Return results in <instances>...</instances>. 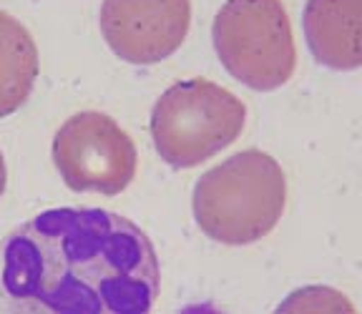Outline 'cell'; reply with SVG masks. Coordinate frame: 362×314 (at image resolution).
<instances>
[{"label": "cell", "mask_w": 362, "mask_h": 314, "mask_svg": "<svg viewBox=\"0 0 362 314\" xmlns=\"http://www.w3.org/2000/svg\"><path fill=\"white\" fill-rule=\"evenodd\" d=\"M103 40L121 61L151 66L174 56L192 25L189 0H103Z\"/></svg>", "instance_id": "6"}, {"label": "cell", "mask_w": 362, "mask_h": 314, "mask_svg": "<svg viewBox=\"0 0 362 314\" xmlns=\"http://www.w3.org/2000/svg\"><path fill=\"white\" fill-rule=\"evenodd\" d=\"M3 286L25 312L146 314L158 297V259L119 214L51 209L6 239Z\"/></svg>", "instance_id": "1"}, {"label": "cell", "mask_w": 362, "mask_h": 314, "mask_svg": "<svg viewBox=\"0 0 362 314\" xmlns=\"http://www.w3.org/2000/svg\"><path fill=\"white\" fill-rule=\"evenodd\" d=\"M38 78V48L18 18L0 13V118L28 101Z\"/></svg>", "instance_id": "8"}, {"label": "cell", "mask_w": 362, "mask_h": 314, "mask_svg": "<svg viewBox=\"0 0 362 314\" xmlns=\"http://www.w3.org/2000/svg\"><path fill=\"white\" fill-rule=\"evenodd\" d=\"M136 146L111 116L81 111L58 129L53 163L71 191L116 197L134 181Z\"/></svg>", "instance_id": "5"}, {"label": "cell", "mask_w": 362, "mask_h": 314, "mask_svg": "<svg viewBox=\"0 0 362 314\" xmlns=\"http://www.w3.org/2000/svg\"><path fill=\"white\" fill-rule=\"evenodd\" d=\"M302 25L307 48L320 66L362 68V0H307Z\"/></svg>", "instance_id": "7"}, {"label": "cell", "mask_w": 362, "mask_h": 314, "mask_svg": "<svg viewBox=\"0 0 362 314\" xmlns=\"http://www.w3.org/2000/svg\"><path fill=\"white\" fill-rule=\"evenodd\" d=\"M247 108L237 95L206 78L169 86L151 111V139L174 168L209 161L242 136Z\"/></svg>", "instance_id": "3"}, {"label": "cell", "mask_w": 362, "mask_h": 314, "mask_svg": "<svg viewBox=\"0 0 362 314\" xmlns=\"http://www.w3.org/2000/svg\"><path fill=\"white\" fill-rule=\"evenodd\" d=\"M226 74L252 91H277L294 74V35L282 0H226L211 25Z\"/></svg>", "instance_id": "4"}, {"label": "cell", "mask_w": 362, "mask_h": 314, "mask_svg": "<svg viewBox=\"0 0 362 314\" xmlns=\"http://www.w3.org/2000/svg\"><path fill=\"white\" fill-rule=\"evenodd\" d=\"M277 312H355V307L329 286H307L284 299Z\"/></svg>", "instance_id": "9"}, {"label": "cell", "mask_w": 362, "mask_h": 314, "mask_svg": "<svg viewBox=\"0 0 362 314\" xmlns=\"http://www.w3.org/2000/svg\"><path fill=\"white\" fill-rule=\"evenodd\" d=\"M6 181H8L6 158H3V153H0V197H3V191H6Z\"/></svg>", "instance_id": "10"}, {"label": "cell", "mask_w": 362, "mask_h": 314, "mask_svg": "<svg viewBox=\"0 0 362 314\" xmlns=\"http://www.w3.org/2000/svg\"><path fill=\"white\" fill-rule=\"evenodd\" d=\"M287 181L269 153L242 151L209 168L194 189L199 229L226 247H244L269 234L282 219Z\"/></svg>", "instance_id": "2"}]
</instances>
